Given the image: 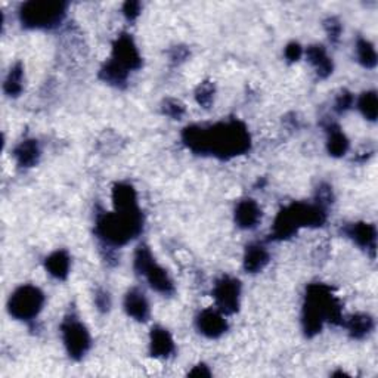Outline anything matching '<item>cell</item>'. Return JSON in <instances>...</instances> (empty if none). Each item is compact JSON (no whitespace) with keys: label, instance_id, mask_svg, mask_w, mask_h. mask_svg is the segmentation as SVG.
<instances>
[{"label":"cell","instance_id":"33","mask_svg":"<svg viewBox=\"0 0 378 378\" xmlns=\"http://www.w3.org/2000/svg\"><path fill=\"white\" fill-rule=\"evenodd\" d=\"M318 204L327 207L330 203H333V191L328 185H321L318 188V194H317V201Z\"/></svg>","mask_w":378,"mask_h":378},{"label":"cell","instance_id":"11","mask_svg":"<svg viewBox=\"0 0 378 378\" xmlns=\"http://www.w3.org/2000/svg\"><path fill=\"white\" fill-rule=\"evenodd\" d=\"M197 328L207 338H219L228 331V321L219 309H204L197 317Z\"/></svg>","mask_w":378,"mask_h":378},{"label":"cell","instance_id":"23","mask_svg":"<svg viewBox=\"0 0 378 378\" xmlns=\"http://www.w3.org/2000/svg\"><path fill=\"white\" fill-rule=\"evenodd\" d=\"M129 71L122 68L119 64H115L112 59L107 61L102 65V68L99 71V77L102 82H106L111 86L115 87H124L129 79Z\"/></svg>","mask_w":378,"mask_h":378},{"label":"cell","instance_id":"16","mask_svg":"<svg viewBox=\"0 0 378 378\" xmlns=\"http://www.w3.org/2000/svg\"><path fill=\"white\" fill-rule=\"evenodd\" d=\"M306 58L310 62L312 67L315 68L317 74L321 77V79H327V77L333 74L334 64L322 45L309 46L306 50Z\"/></svg>","mask_w":378,"mask_h":378},{"label":"cell","instance_id":"7","mask_svg":"<svg viewBox=\"0 0 378 378\" xmlns=\"http://www.w3.org/2000/svg\"><path fill=\"white\" fill-rule=\"evenodd\" d=\"M45 306V294L34 285H22L14 291L8 302L10 317L18 321H33Z\"/></svg>","mask_w":378,"mask_h":378},{"label":"cell","instance_id":"14","mask_svg":"<svg viewBox=\"0 0 378 378\" xmlns=\"http://www.w3.org/2000/svg\"><path fill=\"white\" fill-rule=\"evenodd\" d=\"M172 334L163 327H154L150 334V351L154 358H168L175 354Z\"/></svg>","mask_w":378,"mask_h":378},{"label":"cell","instance_id":"4","mask_svg":"<svg viewBox=\"0 0 378 378\" xmlns=\"http://www.w3.org/2000/svg\"><path fill=\"white\" fill-rule=\"evenodd\" d=\"M327 221V207L318 203H293L284 207L272 225V238L289 240L302 228H318Z\"/></svg>","mask_w":378,"mask_h":378},{"label":"cell","instance_id":"35","mask_svg":"<svg viewBox=\"0 0 378 378\" xmlns=\"http://www.w3.org/2000/svg\"><path fill=\"white\" fill-rule=\"evenodd\" d=\"M188 375H191V377H210L212 372H210V370H208V367H205L204 363H200V365H197V367H194L188 372Z\"/></svg>","mask_w":378,"mask_h":378},{"label":"cell","instance_id":"15","mask_svg":"<svg viewBox=\"0 0 378 378\" xmlns=\"http://www.w3.org/2000/svg\"><path fill=\"white\" fill-rule=\"evenodd\" d=\"M126 314L139 322H145L150 318V303L147 296L138 289L127 291L124 297Z\"/></svg>","mask_w":378,"mask_h":378},{"label":"cell","instance_id":"24","mask_svg":"<svg viewBox=\"0 0 378 378\" xmlns=\"http://www.w3.org/2000/svg\"><path fill=\"white\" fill-rule=\"evenodd\" d=\"M24 89V68L21 64H15L6 75L3 90L8 96H20Z\"/></svg>","mask_w":378,"mask_h":378},{"label":"cell","instance_id":"34","mask_svg":"<svg viewBox=\"0 0 378 378\" xmlns=\"http://www.w3.org/2000/svg\"><path fill=\"white\" fill-rule=\"evenodd\" d=\"M95 305L101 312H108L111 307V297L107 291L99 290L95 296Z\"/></svg>","mask_w":378,"mask_h":378},{"label":"cell","instance_id":"2","mask_svg":"<svg viewBox=\"0 0 378 378\" xmlns=\"http://www.w3.org/2000/svg\"><path fill=\"white\" fill-rule=\"evenodd\" d=\"M302 322L307 337L319 334L325 322L343 325V307L340 300L334 296L331 286L321 282L307 286Z\"/></svg>","mask_w":378,"mask_h":378},{"label":"cell","instance_id":"13","mask_svg":"<svg viewBox=\"0 0 378 378\" xmlns=\"http://www.w3.org/2000/svg\"><path fill=\"white\" fill-rule=\"evenodd\" d=\"M233 216H235V224L240 228L253 229L262 220V208L254 200L245 198L237 204L235 215Z\"/></svg>","mask_w":378,"mask_h":378},{"label":"cell","instance_id":"21","mask_svg":"<svg viewBox=\"0 0 378 378\" xmlns=\"http://www.w3.org/2000/svg\"><path fill=\"white\" fill-rule=\"evenodd\" d=\"M46 270L57 279H65L68 277L71 268V259L67 252L58 250L46 257Z\"/></svg>","mask_w":378,"mask_h":378},{"label":"cell","instance_id":"12","mask_svg":"<svg viewBox=\"0 0 378 378\" xmlns=\"http://www.w3.org/2000/svg\"><path fill=\"white\" fill-rule=\"evenodd\" d=\"M344 235L350 238L361 249L371 250L374 254L375 245H377V229L372 224L367 221H356V224H350L343 228Z\"/></svg>","mask_w":378,"mask_h":378},{"label":"cell","instance_id":"18","mask_svg":"<svg viewBox=\"0 0 378 378\" xmlns=\"http://www.w3.org/2000/svg\"><path fill=\"white\" fill-rule=\"evenodd\" d=\"M325 130H327V150L330 155H333V157H343V155L347 154L350 143L342 127L335 123H330L325 127Z\"/></svg>","mask_w":378,"mask_h":378},{"label":"cell","instance_id":"30","mask_svg":"<svg viewBox=\"0 0 378 378\" xmlns=\"http://www.w3.org/2000/svg\"><path fill=\"white\" fill-rule=\"evenodd\" d=\"M325 31H327L330 41L333 43H337L338 38H340V36L343 33L342 22L338 21L337 18H328L327 21H325Z\"/></svg>","mask_w":378,"mask_h":378},{"label":"cell","instance_id":"5","mask_svg":"<svg viewBox=\"0 0 378 378\" xmlns=\"http://www.w3.org/2000/svg\"><path fill=\"white\" fill-rule=\"evenodd\" d=\"M67 14V3L64 2H27L20 9V21L25 29L52 30L58 27Z\"/></svg>","mask_w":378,"mask_h":378},{"label":"cell","instance_id":"6","mask_svg":"<svg viewBox=\"0 0 378 378\" xmlns=\"http://www.w3.org/2000/svg\"><path fill=\"white\" fill-rule=\"evenodd\" d=\"M135 270L145 278L152 290L163 296H172L175 293L173 281L167 270L161 268L145 244L138 247L135 253Z\"/></svg>","mask_w":378,"mask_h":378},{"label":"cell","instance_id":"20","mask_svg":"<svg viewBox=\"0 0 378 378\" xmlns=\"http://www.w3.org/2000/svg\"><path fill=\"white\" fill-rule=\"evenodd\" d=\"M14 159L21 167H34L41 160V147L36 139H25L14 150Z\"/></svg>","mask_w":378,"mask_h":378},{"label":"cell","instance_id":"10","mask_svg":"<svg viewBox=\"0 0 378 378\" xmlns=\"http://www.w3.org/2000/svg\"><path fill=\"white\" fill-rule=\"evenodd\" d=\"M115 64H119L122 68L126 71H136L142 67V57L139 54V49L130 34H120L115 38L112 45V54L111 58Z\"/></svg>","mask_w":378,"mask_h":378},{"label":"cell","instance_id":"1","mask_svg":"<svg viewBox=\"0 0 378 378\" xmlns=\"http://www.w3.org/2000/svg\"><path fill=\"white\" fill-rule=\"evenodd\" d=\"M182 140L195 154L213 155L220 160L238 157L252 148V136L240 120L220 122L212 126H188Z\"/></svg>","mask_w":378,"mask_h":378},{"label":"cell","instance_id":"31","mask_svg":"<svg viewBox=\"0 0 378 378\" xmlns=\"http://www.w3.org/2000/svg\"><path fill=\"white\" fill-rule=\"evenodd\" d=\"M303 55V48L300 46L297 42H291L285 48V58L290 62H297Z\"/></svg>","mask_w":378,"mask_h":378},{"label":"cell","instance_id":"26","mask_svg":"<svg viewBox=\"0 0 378 378\" xmlns=\"http://www.w3.org/2000/svg\"><path fill=\"white\" fill-rule=\"evenodd\" d=\"M356 55L358 61L363 65L365 68H375L377 67V52L374 45L367 41V38H359L356 42Z\"/></svg>","mask_w":378,"mask_h":378},{"label":"cell","instance_id":"19","mask_svg":"<svg viewBox=\"0 0 378 378\" xmlns=\"http://www.w3.org/2000/svg\"><path fill=\"white\" fill-rule=\"evenodd\" d=\"M269 253L262 244H250L244 254V269L250 273L263 270L269 263Z\"/></svg>","mask_w":378,"mask_h":378},{"label":"cell","instance_id":"17","mask_svg":"<svg viewBox=\"0 0 378 378\" xmlns=\"http://www.w3.org/2000/svg\"><path fill=\"white\" fill-rule=\"evenodd\" d=\"M112 205L119 210H130V208H139L138 205V194L135 188L130 184H115L112 188Z\"/></svg>","mask_w":378,"mask_h":378},{"label":"cell","instance_id":"25","mask_svg":"<svg viewBox=\"0 0 378 378\" xmlns=\"http://www.w3.org/2000/svg\"><path fill=\"white\" fill-rule=\"evenodd\" d=\"M358 110L365 119L370 122H375L378 115V102H377V92L375 90H368L363 92L358 99Z\"/></svg>","mask_w":378,"mask_h":378},{"label":"cell","instance_id":"22","mask_svg":"<svg viewBox=\"0 0 378 378\" xmlns=\"http://www.w3.org/2000/svg\"><path fill=\"white\" fill-rule=\"evenodd\" d=\"M343 325L347 328L351 338L362 340V338L368 337L372 333L374 319L367 314H356L350 317L346 322H343Z\"/></svg>","mask_w":378,"mask_h":378},{"label":"cell","instance_id":"3","mask_svg":"<svg viewBox=\"0 0 378 378\" xmlns=\"http://www.w3.org/2000/svg\"><path fill=\"white\" fill-rule=\"evenodd\" d=\"M143 229V216L140 208L101 213L96 217L95 233L108 247H123L140 235Z\"/></svg>","mask_w":378,"mask_h":378},{"label":"cell","instance_id":"28","mask_svg":"<svg viewBox=\"0 0 378 378\" xmlns=\"http://www.w3.org/2000/svg\"><path fill=\"white\" fill-rule=\"evenodd\" d=\"M163 112L175 120H180L185 114V106L177 99H166L163 102Z\"/></svg>","mask_w":378,"mask_h":378},{"label":"cell","instance_id":"9","mask_svg":"<svg viewBox=\"0 0 378 378\" xmlns=\"http://www.w3.org/2000/svg\"><path fill=\"white\" fill-rule=\"evenodd\" d=\"M213 298L221 314H235L240 309L241 282L237 278L228 275L219 278L213 286Z\"/></svg>","mask_w":378,"mask_h":378},{"label":"cell","instance_id":"8","mask_svg":"<svg viewBox=\"0 0 378 378\" xmlns=\"http://www.w3.org/2000/svg\"><path fill=\"white\" fill-rule=\"evenodd\" d=\"M61 335L64 346L71 359L80 361L86 356L92 340H90L87 328L79 319L74 317L65 318L61 324Z\"/></svg>","mask_w":378,"mask_h":378},{"label":"cell","instance_id":"32","mask_svg":"<svg viewBox=\"0 0 378 378\" xmlns=\"http://www.w3.org/2000/svg\"><path fill=\"white\" fill-rule=\"evenodd\" d=\"M142 5L139 2H126L123 6V14L127 21H135L140 15Z\"/></svg>","mask_w":378,"mask_h":378},{"label":"cell","instance_id":"27","mask_svg":"<svg viewBox=\"0 0 378 378\" xmlns=\"http://www.w3.org/2000/svg\"><path fill=\"white\" fill-rule=\"evenodd\" d=\"M215 94H216L215 85L210 82H204L198 86L197 92H195V99H197V102L203 108H210L215 101Z\"/></svg>","mask_w":378,"mask_h":378},{"label":"cell","instance_id":"29","mask_svg":"<svg viewBox=\"0 0 378 378\" xmlns=\"http://www.w3.org/2000/svg\"><path fill=\"white\" fill-rule=\"evenodd\" d=\"M355 103V96L354 94L347 92V90H343V92L337 96L335 103H334V110L338 114H344L347 112L351 107H354Z\"/></svg>","mask_w":378,"mask_h":378}]
</instances>
